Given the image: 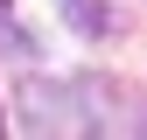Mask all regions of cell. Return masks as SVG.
Returning a JSON list of instances; mask_svg holds the SVG:
<instances>
[{
    "label": "cell",
    "instance_id": "obj_1",
    "mask_svg": "<svg viewBox=\"0 0 147 140\" xmlns=\"http://www.w3.org/2000/svg\"><path fill=\"white\" fill-rule=\"evenodd\" d=\"M91 84H56V77H28L14 105H21V133L28 140H105L98 105H84Z\"/></svg>",
    "mask_w": 147,
    "mask_h": 140
},
{
    "label": "cell",
    "instance_id": "obj_2",
    "mask_svg": "<svg viewBox=\"0 0 147 140\" xmlns=\"http://www.w3.org/2000/svg\"><path fill=\"white\" fill-rule=\"evenodd\" d=\"M63 14H70V21H77L84 35H105V28H112V14H105L98 0H63Z\"/></svg>",
    "mask_w": 147,
    "mask_h": 140
},
{
    "label": "cell",
    "instance_id": "obj_3",
    "mask_svg": "<svg viewBox=\"0 0 147 140\" xmlns=\"http://www.w3.org/2000/svg\"><path fill=\"white\" fill-rule=\"evenodd\" d=\"M126 140H147V105H140V119H133V133H126Z\"/></svg>",
    "mask_w": 147,
    "mask_h": 140
}]
</instances>
